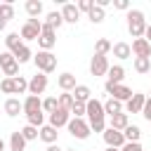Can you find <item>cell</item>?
Here are the masks:
<instances>
[{
  "label": "cell",
  "mask_w": 151,
  "mask_h": 151,
  "mask_svg": "<svg viewBox=\"0 0 151 151\" xmlns=\"http://www.w3.org/2000/svg\"><path fill=\"white\" fill-rule=\"evenodd\" d=\"M127 31L132 33V38H142L146 31V19L142 9H127Z\"/></svg>",
  "instance_id": "6da1fadb"
},
{
  "label": "cell",
  "mask_w": 151,
  "mask_h": 151,
  "mask_svg": "<svg viewBox=\"0 0 151 151\" xmlns=\"http://www.w3.org/2000/svg\"><path fill=\"white\" fill-rule=\"evenodd\" d=\"M33 61H35V68H38L40 73H45V76L57 68V57H54L52 52H42V50H40V52L33 57Z\"/></svg>",
  "instance_id": "7a4b0ae2"
},
{
  "label": "cell",
  "mask_w": 151,
  "mask_h": 151,
  "mask_svg": "<svg viewBox=\"0 0 151 151\" xmlns=\"http://www.w3.org/2000/svg\"><path fill=\"white\" fill-rule=\"evenodd\" d=\"M0 66H2V73H5L7 78H17L19 64H17V59H14L12 52H0Z\"/></svg>",
  "instance_id": "3957f363"
},
{
  "label": "cell",
  "mask_w": 151,
  "mask_h": 151,
  "mask_svg": "<svg viewBox=\"0 0 151 151\" xmlns=\"http://www.w3.org/2000/svg\"><path fill=\"white\" fill-rule=\"evenodd\" d=\"M42 31V21L40 19H26V24L21 26V38L24 40H38Z\"/></svg>",
  "instance_id": "277c9868"
},
{
  "label": "cell",
  "mask_w": 151,
  "mask_h": 151,
  "mask_svg": "<svg viewBox=\"0 0 151 151\" xmlns=\"http://www.w3.org/2000/svg\"><path fill=\"white\" fill-rule=\"evenodd\" d=\"M66 127H68V132H71L76 139H87V137H90V125H87L83 118H71Z\"/></svg>",
  "instance_id": "5b68a950"
},
{
  "label": "cell",
  "mask_w": 151,
  "mask_h": 151,
  "mask_svg": "<svg viewBox=\"0 0 151 151\" xmlns=\"http://www.w3.org/2000/svg\"><path fill=\"white\" fill-rule=\"evenodd\" d=\"M104 90H106L113 99H118V101H127V99L132 97V90H130L127 85H123V83H120V85H113V83H109V80H106Z\"/></svg>",
  "instance_id": "8992f818"
},
{
  "label": "cell",
  "mask_w": 151,
  "mask_h": 151,
  "mask_svg": "<svg viewBox=\"0 0 151 151\" xmlns=\"http://www.w3.org/2000/svg\"><path fill=\"white\" fill-rule=\"evenodd\" d=\"M38 45L42 47V52H50V50L57 45V35H54V31H52L47 24H42V31H40V35H38Z\"/></svg>",
  "instance_id": "52a82bcc"
},
{
  "label": "cell",
  "mask_w": 151,
  "mask_h": 151,
  "mask_svg": "<svg viewBox=\"0 0 151 151\" xmlns=\"http://www.w3.org/2000/svg\"><path fill=\"white\" fill-rule=\"evenodd\" d=\"M101 134H104V142H106V146H111V149H120V146L125 144V137H123V132H120V130L106 127Z\"/></svg>",
  "instance_id": "ba28073f"
},
{
  "label": "cell",
  "mask_w": 151,
  "mask_h": 151,
  "mask_svg": "<svg viewBox=\"0 0 151 151\" xmlns=\"http://www.w3.org/2000/svg\"><path fill=\"white\" fill-rule=\"evenodd\" d=\"M45 87H47V76H45V73H35V76L28 80V92L35 94V97H40V94L45 92Z\"/></svg>",
  "instance_id": "9c48e42d"
},
{
  "label": "cell",
  "mask_w": 151,
  "mask_h": 151,
  "mask_svg": "<svg viewBox=\"0 0 151 151\" xmlns=\"http://www.w3.org/2000/svg\"><path fill=\"white\" fill-rule=\"evenodd\" d=\"M144 101H146V94H142V92H132V97L125 101V111H127V113H142Z\"/></svg>",
  "instance_id": "30bf717a"
},
{
  "label": "cell",
  "mask_w": 151,
  "mask_h": 151,
  "mask_svg": "<svg viewBox=\"0 0 151 151\" xmlns=\"http://www.w3.org/2000/svg\"><path fill=\"white\" fill-rule=\"evenodd\" d=\"M90 73H92L94 78H97V76L109 73V59H106V57L94 54V57H92V61H90Z\"/></svg>",
  "instance_id": "8fae6325"
},
{
  "label": "cell",
  "mask_w": 151,
  "mask_h": 151,
  "mask_svg": "<svg viewBox=\"0 0 151 151\" xmlns=\"http://www.w3.org/2000/svg\"><path fill=\"white\" fill-rule=\"evenodd\" d=\"M68 120H71V113H68V111H64V109H57L54 113H50V125H52L54 130H59V127L68 125Z\"/></svg>",
  "instance_id": "7c38bea8"
},
{
  "label": "cell",
  "mask_w": 151,
  "mask_h": 151,
  "mask_svg": "<svg viewBox=\"0 0 151 151\" xmlns=\"http://www.w3.org/2000/svg\"><path fill=\"white\" fill-rule=\"evenodd\" d=\"M130 50H132L134 57H149V59H151V42H146L144 38H137V40L130 45Z\"/></svg>",
  "instance_id": "4fadbf2b"
},
{
  "label": "cell",
  "mask_w": 151,
  "mask_h": 151,
  "mask_svg": "<svg viewBox=\"0 0 151 151\" xmlns=\"http://www.w3.org/2000/svg\"><path fill=\"white\" fill-rule=\"evenodd\" d=\"M24 113L26 116H31V113H38V111H42V101H40V97H35V94H28L26 99H24Z\"/></svg>",
  "instance_id": "5bb4252c"
},
{
  "label": "cell",
  "mask_w": 151,
  "mask_h": 151,
  "mask_svg": "<svg viewBox=\"0 0 151 151\" xmlns=\"http://www.w3.org/2000/svg\"><path fill=\"white\" fill-rule=\"evenodd\" d=\"M71 97H73V101H78V104H87V101L92 99V92H90L87 85H76L73 92H71Z\"/></svg>",
  "instance_id": "9a60e30c"
},
{
  "label": "cell",
  "mask_w": 151,
  "mask_h": 151,
  "mask_svg": "<svg viewBox=\"0 0 151 151\" xmlns=\"http://www.w3.org/2000/svg\"><path fill=\"white\" fill-rule=\"evenodd\" d=\"M61 19H64L66 24H76V21L80 19V12H78V7H76V5H71V2H66V5L61 7Z\"/></svg>",
  "instance_id": "2e32d148"
},
{
  "label": "cell",
  "mask_w": 151,
  "mask_h": 151,
  "mask_svg": "<svg viewBox=\"0 0 151 151\" xmlns=\"http://www.w3.org/2000/svg\"><path fill=\"white\" fill-rule=\"evenodd\" d=\"M57 83H59V87H61L64 92H73V87L78 85V83H76V76H73V73H68V71H66V73H61V76L57 78Z\"/></svg>",
  "instance_id": "e0dca14e"
},
{
  "label": "cell",
  "mask_w": 151,
  "mask_h": 151,
  "mask_svg": "<svg viewBox=\"0 0 151 151\" xmlns=\"http://www.w3.org/2000/svg\"><path fill=\"white\" fill-rule=\"evenodd\" d=\"M57 134H59V132H57L52 125H42V127L38 130V137H40L45 144H54V142H57Z\"/></svg>",
  "instance_id": "ac0fdd59"
},
{
  "label": "cell",
  "mask_w": 151,
  "mask_h": 151,
  "mask_svg": "<svg viewBox=\"0 0 151 151\" xmlns=\"http://www.w3.org/2000/svg\"><path fill=\"white\" fill-rule=\"evenodd\" d=\"M26 14H28V19H38L40 14H42V2L40 0H26Z\"/></svg>",
  "instance_id": "d6986e66"
},
{
  "label": "cell",
  "mask_w": 151,
  "mask_h": 151,
  "mask_svg": "<svg viewBox=\"0 0 151 151\" xmlns=\"http://www.w3.org/2000/svg\"><path fill=\"white\" fill-rule=\"evenodd\" d=\"M104 113H106V116H116V113H123V101H118V99L109 97V99L104 101Z\"/></svg>",
  "instance_id": "ffe728a7"
},
{
  "label": "cell",
  "mask_w": 151,
  "mask_h": 151,
  "mask_svg": "<svg viewBox=\"0 0 151 151\" xmlns=\"http://www.w3.org/2000/svg\"><path fill=\"white\" fill-rule=\"evenodd\" d=\"M12 54H14V59H17V64H26V61H28V59L33 57L26 42H21V45H19V47H17V50H14Z\"/></svg>",
  "instance_id": "44dd1931"
},
{
  "label": "cell",
  "mask_w": 151,
  "mask_h": 151,
  "mask_svg": "<svg viewBox=\"0 0 151 151\" xmlns=\"http://www.w3.org/2000/svg\"><path fill=\"white\" fill-rule=\"evenodd\" d=\"M125 78V68L120 66V64H116V66H109V83H113V85H120V80Z\"/></svg>",
  "instance_id": "7402d4cb"
},
{
  "label": "cell",
  "mask_w": 151,
  "mask_h": 151,
  "mask_svg": "<svg viewBox=\"0 0 151 151\" xmlns=\"http://www.w3.org/2000/svg\"><path fill=\"white\" fill-rule=\"evenodd\" d=\"M21 111H24V106H21V101H19V99L9 97V99L5 101V113H7V116H12V118H14V116H19Z\"/></svg>",
  "instance_id": "603a6c76"
},
{
  "label": "cell",
  "mask_w": 151,
  "mask_h": 151,
  "mask_svg": "<svg viewBox=\"0 0 151 151\" xmlns=\"http://www.w3.org/2000/svg\"><path fill=\"white\" fill-rule=\"evenodd\" d=\"M111 50H113V57H118V59H127V57H132V50H130L127 42H116Z\"/></svg>",
  "instance_id": "cb8c5ba5"
},
{
  "label": "cell",
  "mask_w": 151,
  "mask_h": 151,
  "mask_svg": "<svg viewBox=\"0 0 151 151\" xmlns=\"http://www.w3.org/2000/svg\"><path fill=\"white\" fill-rule=\"evenodd\" d=\"M130 125V120H127V113H116V116H111V127L113 130H125Z\"/></svg>",
  "instance_id": "d4e9b609"
},
{
  "label": "cell",
  "mask_w": 151,
  "mask_h": 151,
  "mask_svg": "<svg viewBox=\"0 0 151 151\" xmlns=\"http://www.w3.org/2000/svg\"><path fill=\"white\" fill-rule=\"evenodd\" d=\"M24 146H26V139L21 137V132L19 130L12 132V137H9V151H24Z\"/></svg>",
  "instance_id": "484cf974"
},
{
  "label": "cell",
  "mask_w": 151,
  "mask_h": 151,
  "mask_svg": "<svg viewBox=\"0 0 151 151\" xmlns=\"http://www.w3.org/2000/svg\"><path fill=\"white\" fill-rule=\"evenodd\" d=\"M111 40H106V38H99L97 42H94V54H99V57H106L109 52H111Z\"/></svg>",
  "instance_id": "4316f807"
},
{
  "label": "cell",
  "mask_w": 151,
  "mask_h": 151,
  "mask_svg": "<svg viewBox=\"0 0 151 151\" xmlns=\"http://www.w3.org/2000/svg\"><path fill=\"white\" fill-rule=\"evenodd\" d=\"M134 71L137 73H149L151 71V59L149 57H134Z\"/></svg>",
  "instance_id": "83f0119b"
},
{
  "label": "cell",
  "mask_w": 151,
  "mask_h": 151,
  "mask_svg": "<svg viewBox=\"0 0 151 151\" xmlns=\"http://www.w3.org/2000/svg\"><path fill=\"white\" fill-rule=\"evenodd\" d=\"M57 104H59V109H64V111L71 113V109H73V97H71V92H61V94L57 97Z\"/></svg>",
  "instance_id": "f1b7e54d"
},
{
  "label": "cell",
  "mask_w": 151,
  "mask_h": 151,
  "mask_svg": "<svg viewBox=\"0 0 151 151\" xmlns=\"http://www.w3.org/2000/svg\"><path fill=\"white\" fill-rule=\"evenodd\" d=\"M123 137H125V142H139L142 130H139L137 125H127V127L123 130Z\"/></svg>",
  "instance_id": "f546056e"
},
{
  "label": "cell",
  "mask_w": 151,
  "mask_h": 151,
  "mask_svg": "<svg viewBox=\"0 0 151 151\" xmlns=\"http://www.w3.org/2000/svg\"><path fill=\"white\" fill-rule=\"evenodd\" d=\"M104 17H106V12H104L101 7H97V5L87 12V19H90L92 24H101V21H104Z\"/></svg>",
  "instance_id": "4dcf8cb0"
},
{
  "label": "cell",
  "mask_w": 151,
  "mask_h": 151,
  "mask_svg": "<svg viewBox=\"0 0 151 151\" xmlns=\"http://www.w3.org/2000/svg\"><path fill=\"white\" fill-rule=\"evenodd\" d=\"M45 24H47V26H50L52 31H57V28H59V26L64 24V19H61V12H50V14H47V21H45Z\"/></svg>",
  "instance_id": "1f68e13d"
},
{
  "label": "cell",
  "mask_w": 151,
  "mask_h": 151,
  "mask_svg": "<svg viewBox=\"0 0 151 151\" xmlns=\"http://www.w3.org/2000/svg\"><path fill=\"white\" fill-rule=\"evenodd\" d=\"M12 85H14V94H24V92L28 90V80H26L24 76H17V78H12Z\"/></svg>",
  "instance_id": "d6a6232c"
},
{
  "label": "cell",
  "mask_w": 151,
  "mask_h": 151,
  "mask_svg": "<svg viewBox=\"0 0 151 151\" xmlns=\"http://www.w3.org/2000/svg\"><path fill=\"white\" fill-rule=\"evenodd\" d=\"M19 132H21V137H24L26 142H33V139H38V127H33V125H26V127H21Z\"/></svg>",
  "instance_id": "836d02e7"
},
{
  "label": "cell",
  "mask_w": 151,
  "mask_h": 151,
  "mask_svg": "<svg viewBox=\"0 0 151 151\" xmlns=\"http://www.w3.org/2000/svg\"><path fill=\"white\" fill-rule=\"evenodd\" d=\"M14 17V7H12V2H2L0 5V19L2 21H9Z\"/></svg>",
  "instance_id": "e575fe53"
},
{
  "label": "cell",
  "mask_w": 151,
  "mask_h": 151,
  "mask_svg": "<svg viewBox=\"0 0 151 151\" xmlns=\"http://www.w3.org/2000/svg\"><path fill=\"white\" fill-rule=\"evenodd\" d=\"M5 42H7V47H9V52H14L19 45H21V38H19V33H9L7 38H5Z\"/></svg>",
  "instance_id": "d590c367"
},
{
  "label": "cell",
  "mask_w": 151,
  "mask_h": 151,
  "mask_svg": "<svg viewBox=\"0 0 151 151\" xmlns=\"http://www.w3.org/2000/svg\"><path fill=\"white\" fill-rule=\"evenodd\" d=\"M28 118V125H33V127H42V120H45V116H42V111H38V113H31V116H26Z\"/></svg>",
  "instance_id": "8d00e7d4"
},
{
  "label": "cell",
  "mask_w": 151,
  "mask_h": 151,
  "mask_svg": "<svg viewBox=\"0 0 151 151\" xmlns=\"http://www.w3.org/2000/svg\"><path fill=\"white\" fill-rule=\"evenodd\" d=\"M59 109V104H57V97H47L45 101H42V111H47V113H54Z\"/></svg>",
  "instance_id": "74e56055"
},
{
  "label": "cell",
  "mask_w": 151,
  "mask_h": 151,
  "mask_svg": "<svg viewBox=\"0 0 151 151\" xmlns=\"http://www.w3.org/2000/svg\"><path fill=\"white\" fill-rule=\"evenodd\" d=\"M71 116H73V118H83V116H85V104H78V101H73Z\"/></svg>",
  "instance_id": "f35d334b"
},
{
  "label": "cell",
  "mask_w": 151,
  "mask_h": 151,
  "mask_svg": "<svg viewBox=\"0 0 151 151\" xmlns=\"http://www.w3.org/2000/svg\"><path fill=\"white\" fill-rule=\"evenodd\" d=\"M0 90H2L5 94H14V85H12V78H5V80L0 83Z\"/></svg>",
  "instance_id": "ab89813d"
},
{
  "label": "cell",
  "mask_w": 151,
  "mask_h": 151,
  "mask_svg": "<svg viewBox=\"0 0 151 151\" xmlns=\"http://www.w3.org/2000/svg\"><path fill=\"white\" fill-rule=\"evenodd\" d=\"M120 151H144V149H142L139 142H125V144L120 146Z\"/></svg>",
  "instance_id": "60d3db41"
},
{
  "label": "cell",
  "mask_w": 151,
  "mask_h": 151,
  "mask_svg": "<svg viewBox=\"0 0 151 151\" xmlns=\"http://www.w3.org/2000/svg\"><path fill=\"white\" fill-rule=\"evenodd\" d=\"M76 7H78V12H90V9L94 7V0H80Z\"/></svg>",
  "instance_id": "b9f144b4"
},
{
  "label": "cell",
  "mask_w": 151,
  "mask_h": 151,
  "mask_svg": "<svg viewBox=\"0 0 151 151\" xmlns=\"http://www.w3.org/2000/svg\"><path fill=\"white\" fill-rule=\"evenodd\" d=\"M142 116H144L146 120H151V97H146V101H144V109H142Z\"/></svg>",
  "instance_id": "7bdbcfd3"
},
{
  "label": "cell",
  "mask_w": 151,
  "mask_h": 151,
  "mask_svg": "<svg viewBox=\"0 0 151 151\" xmlns=\"http://www.w3.org/2000/svg\"><path fill=\"white\" fill-rule=\"evenodd\" d=\"M111 2H113L116 9H130V2L127 0H111Z\"/></svg>",
  "instance_id": "ee69618b"
},
{
  "label": "cell",
  "mask_w": 151,
  "mask_h": 151,
  "mask_svg": "<svg viewBox=\"0 0 151 151\" xmlns=\"http://www.w3.org/2000/svg\"><path fill=\"white\" fill-rule=\"evenodd\" d=\"M144 35H146L144 40H146V42H151V26H146V31H144Z\"/></svg>",
  "instance_id": "f6af8a7d"
},
{
  "label": "cell",
  "mask_w": 151,
  "mask_h": 151,
  "mask_svg": "<svg viewBox=\"0 0 151 151\" xmlns=\"http://www.w3.org/2000/svg\"><path fill=\"white\" fill-rule=\"evenodd\" d=\"M47 151H61V149H59V146H54V144H50V146H47Z\"/></svg>",
  "instance_id": "bcb514c9"
},
{
  "label": "cell",
  "mask_w": 151,
  "mask_h": 151,
  "mask_svg": "<svg viewBox=\"0 0 151 151\" xmlns=\"http://www.w3.org/2000/svg\"><path fill=\"white\" fill-rule=\"evenodd\" d=\"M5 26H7V21H2V19H0V31H5Z\"/></svg>",
  "instance_id": "7dc6e473"
},
{
  "label": "cell",
  "mask_w": 151,
  "mask_h": 151,
  "mask_svg": "<svg viewBox=\"0 0 151 151\" xmlns=\"http://www.w3.org/2000/svg\"><path fill=\"white\" fill-rule=\"evenodd\" d=\"M0 151H5V142L2 139H0Z\"/></svg>",
  "instance_id": "c3c4849f"
},
{
  "label": "cell",
  "mask_w": 151,
  "mask_h": 151,
  "mask_svg": "<svg viewBox=\"0 0 151 151\" xmlns=\"http://www.w3.org/2000/svg\"><path fill=\"white\" fill-rule=\"evenodd\" d=\"M106 151H120V149H111V146H106Z\"/></svg>",
  "instance_id": "681fc988"
},
{
  "label": "cell",
  "mask_w": 151,
  "mask_h": 151,
  "mask_svg": "<svg viewBox=\"0 0 151 151\" xmlns=\"http://www.w3.org/2000/svg\"><path fill=\"white\" fill-rule=\"evenodd\" d=\"M64 151H73V149H64Z\"/></svg>",
  "instance_id": "f907efd6"
}]
</instances>
